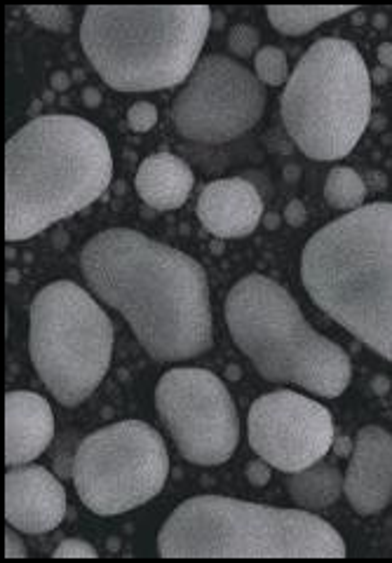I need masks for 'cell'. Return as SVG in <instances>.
<instances>
[{
	"mask_svg": "<svg viewBox=\"0 0 392 563\" xmlns=\"http://www.w3.org/2000/svg\"><path fill=\"white\" fill-rule=\"evenodd\" d=\"M80 270L155 362H186L212 348L209 282L193 256L139 230L108 228L87 240Z\"/></svg>",
	"mask_w": 392,
	"mask_h": 563,
	"instance_id": "1",
	"label": "cell"
},
{
	"mask_svg": "<svg viewBox=\"0 0 392 563\" xmlns=\"http://www.w3.org/2000/svg\"><path fill=\"white\" fill-rule=\"evenodd\" d=\"M113 179L99 127L78 115H40L5 146V237L22 242L97 202Z\"/></svg>",
	"mask_w": 392,
	"mask_h": 563,
	"instance_id": "2",
	"label": "cell"
},
{
	"mask_svg": "<svg viewBox=\"0 0 392 563\" xmlns=\"http://www.w3.org/2000/svg\"><path fill=\"white\" fill-rule=\"evenodd\" d=\"M310 301L392 362V202H371L327 223L301 254Z\"/></svg>",
	"mask_w": 392,
	"mask_h": 563,
	"instance_id": "3",
	"label": "cell"
},
{
	"mask_svg": "<svg viewBox=\"0 0 392 563\" xmlns=\"http://www.w3.org/2000/svg\"><path fill=\"white\" fill-rule=\"evenodd\" d=\"M207 5H90L80 45L116 92H158L186 83L205 47Z\"/></svg>",
	"mask_w": 392,
	"mask_h": 563,
	"instance_id": "4",
	"label": "cell"
},
{
	"mask_svg": "<svg viewBox=\"0 0 392 563\" xmlns=\"http://www.w3.org/2000/svg\"><path fill=\"white\" fill-rule=\"evenodd\" d=\"M162 559H346L341 533L308 510L195 495L158 533Z\"/></svg>",
	"mask_w": 392,
	"mask_h": 563,
	"instance_id": "5",
	"label": "cell"
},
{
	"mask_svg": "<svg viewBox=\"0 0 392 563\" xmlns=\"http://www.w3.org/2000/svg\"><path fill=\"white\" fill-rule=\"evenodd\" d=\"M226 327L268 383L336 399L353 376L348 352L310 327L296 298L280 282L247 275L226 296Z\"/></svg>",
	"mask_w": 392,
	"mask_h": 563,
	"instance_id": "6",
	"label": "cell"
},
{
	"mask_svg": "<svg viewBox=\"0 0 392 563\" xmlns=\"http://www.w3.org/2000/svg\"><path fill=\"white\" fill-rule=\"evenodd\" d=\"M285 130L310 160L355 151L371 120V73L343 38H320L294 66L280 101Z\"/></svg>",
	"mask_w": 392,
	"mask_h": 563,
	"instance_id": "7",
	"label": "cell"
},
{
	"mask_svg": "<svg viewBox=\"0 0 392 563\" xmlns=\"http://www.w3.org/2000/svg\"><path fill=\"white\" fill-rule=\"evenodd\" d=\"M31 362L62 406L92 397L113 357V324L104 308L71 280L47 284L29 310Z\"/></svg>",
	"mask_w": 392,
	"mask_h": 563,
	"instance_id": "8",
	"label": "cell"
},
{
	"mask_svg": "<svg viewBox=\"0 0 392 563\" xmlns=\"http://www.w3.org/2000/svg\"><path fill=\"white\" fill-rule=\"evenodd\" d=\"M170 477V456L144 420H120L83 439L73 456V486L87 510L116 517L153 500Z\"/></svg>",
	"mask_w": 392,
	"mask_h": 563,
	"instance_id": "9",
	"label": "cell"
},
{
	"mask_svg": "<svg viewBox=\"0 0 392 563\" xmlns=\"http://www.w3.org/2000/svg\"><path fill=\"white\" fill-rule=\"evenodd\" d=\"M155 409L188 463L216 467L238 449V409L212 371L195 366L167 371L155 388Z\"/></svg>",
	"mask_w": 392,
	"mask_h": 563,
	"instance_id": "10",
	"label": "cell"
},
{
	"mask_svg": "<svg viewBox=\"0 0 392 563\" xmlns=\"http://www.w3.org/2000/svg\"><path fill=\"white\" fill-rule=\"evenodd\" d=\"M266 101L263 83L247 66L223 54H207L174 97L172 120L184 139L221 146L252 130Z\"/></svg>",
	"mask_w": 392,
	"mask_h": 563,
	"instance_id": "11",
	"label": "cell"
},
{
	"mask_svg": "<svg viewBox=\"0 0 392 563\" xmlns=\"http://www.w3.org/2000/svg\"><path fill=\"white\" fill-rule=\"evenodd\" d=\"M334 437V418L327 406L294 390L261 395L247 413L252 451L285 474L320 463Z\"/></svg>",
	"mask_w": 392,
	"mask_h": 563,
	"instance_id": "12",
	"label": "cell"
},
{
	"mask_svg": "<svg viewBox=\"0 0 392 563\" xmlns=\"http://www.w3.org/2000/svg\"><path fill=\"white\" fill-rule=\"evenodd\" d=\"M66 517V491L50 470L19 465L5 474V519L29 535L50 533Z\"/></svg>",
	"mask_w": 392,
	"mask_h": 563,
	"instance_id": "13",
	"label": "cell"
},
{
	"mask_svg": "<svg viewBox=\"0 0 392 563\" xmlns=\"http://www.w3.org/2000/svg\"><path fill=\"white\" fill-rule=\"evenodd\" d=\"M343 493L360 517H374L392 500V434L364 425L355 437Z\"/></svg>",
	"mask_w": 392,
	"mask_h": 563,
	"instance_id": "14",
	"label": "cell"
},
{
	"mask_svg": "<svg viewBox=\"0 0 392 563\" xmlns=\"http://www.w3.org/2000/svg\"><path fill=\"white\" fill-rule=\"evenodd\" d=\"M195 212L207 233L231 240L254 233L263 219V200L254 183L233 176L207 183Z\"/></svg>",
	"mask_w": 392,
	"mask_h": 563,
	"instance_id": "15",
	"label": "cell"
},
{
	"mask_svg": "<svg viewBox=\"0 0 392 563\" xmlns=\"http://www.w3.org/2000/svg\"><path fill=\"white\" fill-rule=\"evenodd\" d=\"M54 437V413L45 397L31 390L5 395V463L29 465L43 456Z\"/></svg>",
	"mask_w": 392,
	"mask_h": 563,
	"instance_id": "16",
	"label": "cell"
},
{
	"mask_svg": "<svg viewBox=\"0 0 392 563\" xmlns=\"http://www.w3.org/2000/svg\"><path fill=\"white\" fill-rule=\"evenodd\" d=\"M195 176L184 160L172 153H153L141 162L134 176V188L148 207L167 212L186 205Z\"/></svg>",
	"mask_w": 392,
	"mask_h": 563,
	"instance_id": "17",
	"label": "cell"
},
{
	"mask_svg": "<svg viewBox=\"0 0 392 563\" xmlns=\"http://www.w3.org/2000/svg\"><path fill=\"white\" fill-rule=\"evenodd\" d=\"M343 479H346V474H341L339 467L320 460L306 470L289 474L287 488L301 510L317 512L327 510L341 498Z\"/></svg>",
	"mask_w": 392,
	"mask_h": 563,
	"instance_id": "18",
	"label": "cell"
},
{
	"mask_svg": "<svg viewBox=\"0 0 392 563\" xmlns=\"http://www.w3.org/2000/svg\"><path fill=\"white\" fill-rule=\"evenodd\" d=\"M353 5H270L266 15L282 36H306L317 26L353 12Z\"/></svg>",
	"mask_w": 392,
	"mask_h": 563,
	"instance_id": "19",
	"label": "cell"
},
{
	"mask_svg": "<svg viewBox=\"0 0 392 563\" xmlns=\"http://www.w3.org/2000/svg\"><path fill=\"white\" fill-rule=\"evenodd\" d=\"M324 200L341 212H355L367 200V183L353 167H334L324 183Z\"/></svg>",
	"mask_w": 392,
	"mask_h": 563,
	"instance_id": "20",
	"label": "cell"
},
{
	"mask_svg": "<svg viewBox=\"0 0 392 563\" xmlns=\"http://www.w3.org/2000/svg\"><path fill=\"white\" fill-rule=\"evenodd\" d=\"M254 69H256V78H259L263 85L270 87L287 85L289 76H292V73H289L287 54L275 45L261 47V50L254 54Z\"/></svg>",
	"mask_w": 392,
	"mask_h": 563,
	"instance_id": "21",
	"label": "cell"
},
{
	"mask_svg": "<svg viewBox=\"0 0 392 563\" xmlns=\"http://www.w3.org/2000/svg\"><path fill=\"white\" fill-rule=\"evenodd\" d=\"M26 15H29L31 22L40 26V29L54 33L71 31L73 24L71 8H66V5H29Z\"/></svg>",
	"mask_w": 392,
	"mask_h": 563,
	"instance_id": "22",
	"label": "cell"
},
{
	"mask_svg": "<svg viewBox=\"0 0 392 563\" xmlns=\"http://www.w3.org/2000/svg\"><path fill=\"white\" fill-rule=\"evenodd\" d=\"M228 50H231L235 57H252L259 52V31L249 24H235L231 31H228Z\"/></svg>",
	"mask_w": 392,
	"mask_h": 563,
	"instance_id": "23",
	"label": "cell"
},
{
	"mask_svg": "<svg viewBox=\"0 0 392 563\" xmlns=\"http://www.w3.org/2000/svg\"><path fill=\"white\" fill-rule=\"evenodd\" d=\"M127 125L137 134L153 130V127L158 125V108L148 104V101H137V104H132L130 111H127Z\"/></svg>",
	"mask_w": 392,
	"mask_h": 563,
	"instance_id": "24",
	"label": "cell"
},
{
	"mask_svg": "<svg viewBox=\"0 0 392 563\" xmlns=\"http://www.w3.org/2000/svg\"><path fill=\"white\" fill-rule=\"evenodd\" d=\"M54 559H97V549L80 538H66L54 549Z\"/></svg>",
	"mask_w": 392,
	"mask_h": 563,
	"instance_id": "25",
	"label": "cell"
},
{
	"mask_svg": "<svg viewBox=\"0 0 392 563\" xmlns=\"http://www.w3.org/2000/svg\"><path fill=\"white\" fill-rule=\"evenodd\" d=\"M273 470V467H270L266 460L263 458H259V460H252V463H247V467H245V477H247V481L252 486H266L268 481H270V472Z\"/></svg>",
	"mask_w": 392,
	"mask_h": 563,
	"instance_id": "26",
	"label": "cell"
},
{
	"mask_svg": "<svg viewBox=\"0 0 392 563\" xmlns=\"http://www.w3.org/2000/svg\"><path fill=\"white\" fill-rule=\"evenodd\" d=\"M5 556H8V559H24L26 556L24 540L17 535L15 526H10L8 533H5Z\"/></svg>",
	"mask_w": 392,
	"mask_h": 563,
	"instance_id": "27",
	"label": "cell"
},
{
	"mask_svg": "<svg viewBox=\"0 0 392 563\" xmlns=\"http://www.w3.org/2000/svg\"><path fill=\"white\" fill-rule=\"evenodd\" d=\"M285 221H287L292 228L306 226V221H308L306 205H303L301 200H292V202H289L287 209H285Z\"/></svg>",
	"mask_w": 392,
	"mask_h": 563,
	"instance_id": "28",
	"label": "cell"
},
{
	"mask_svg": "<svg viewBox=\"0 0 392 563\" xmlns=\"http://www.w3.org/2000/svg\"><path fill=\"white\" fill-rule=\"evenodd\" d=\"M376 57L381 61L383 69H390L392 71V43H381L376 50Z\"/></svg>",
	"mask_w": 392,
	"mask_h": 563,
	"instance_id": "29",
	"label": "cell"
},
{
	"mask_svg": "<svg viewBox=\"0 0 392 563\" xmlns=\"http://www.w3.org/2000/svg\"><path fill=\"white\" fill-rule=\"evenodd\" d=\"M50 83H52L54 90L64 92L66 87H69V76H66V73H62V71H57V73H54V76H52Z\"/></svg>",
	"mask_w": 392,
	"mask_h": 563,
	"instance_id": "30",
	"label": "cell"
},
{
	"mask_svg": "<svg viewBox=\"0 0 392 563\" xmlns=\"http://www.w3.org/2000/svg\"><path fill=\"white\" fill-rule=\"evenodd\" d=\"M371 388H374L376 395H388V390H390L388 378H383V376L374 378V381H371Z\"/></svg>",
	"mask_w": 392,
	"mask_h": 563,
	"instance_id": "31",
	"label": "cell"
},
{
	"mask_svg": "<svg viewBox=\"0 0 392 563\" xmlns=\"http://www.w3.org/2000/svg\"><path fill=\"white\" fill-rule=\"evenodd\" d=\"M83 94H85L83 99H85L87 106H99L101 104V94H99V90H94V87H87Z\"/></svg>",
	"mask_w": 392,
	"mask_h": 563,
	"instance_id": "32",
	"label": "cell"
},
{
	"mask_svg": "<svg viewBox=\"0 0 392 563\" xmlns=\"http://www.w3.org/2000/svg\"><path fill=\"white\" fill-rule=\"evenodd\" d=\"M371 80H374L376 85H385V83H388V80H390L388 69H383V66H381V69H376L374 73H371Z\"/></svg>",
	"mask_w": 392,
	"mask_h": 563,
	"instance_id": "33",
	"label": "cell"
},
{
	"mask_svg": "<svg viewBox=\"0 0 392 563\" xmlns=\"http://www.w3.org/2000/svg\"><path fill=\"white\" fill-rule=\"evenodd\" d=\"M353 446L355 444H350L348 439H341L339 446H336V453H339V456H348V453H353Z\"/></svg>",
	"mask_w": 392,
	"mask_h": 563,
	"instance_id": "34",
	"label": "cell"
},
{
	"mask_svg": "<svg viewBox=\"0 0 392 563\" xmlns=\"http://www.w3.org/2000/svg\"><path fill=\"white\" fill-rule=\"evenodd\" d=\"M263 221H266V228H270V230H273V228H277V216H275V214H270V216H266V219H263Z\"/></svg>",
	"mask_w": 392,
	"mask_h": 563,
	"instance_id": "35",
	"label": "cell"
},
{
	"mask_svg": "<svg viewBox=\"0 0 392 563\" xmlns=\"http://www.w3.org/2000/svg\"><path fill=\"white\" fill-rule=\"evenodd\" d=\"M228 378H231V381H235V378H240L238 376V366H231V369H228Z\"/></svg>",
	"mask_w": 392,
	"mask_h": 563,
	"instance_id": "36",
	"label": "cell"
},
{
	"mask_svg": "<svg viewBox=\"0 0 392 563\" xmlns=\"http://www.w3.org/2000/svg\"><path fill=\"white\" fill-rule=\"evenodd\" d=\"M376 26H378V29H383V26H385V17L383 15H376Z\"/></svg>",
	"mask_w": 392,
	"mask_h": 563,
	"instance_id": "37",
	"label": "cell"
},
{
	"mask_svg": "<svg viewBox=\"0 0 392 563\" xmlns=\"http://www.w3.org/2000/svg\"><path fill=\"white\" fill-rule=\"evenodd\" d=\"M390 80H392V71H390Z\"/></svg>",
	"mask_w": 392,
	"mask_h": 563,
	"instance_id": "38",
	"label": "cell"
}]
</instances>
